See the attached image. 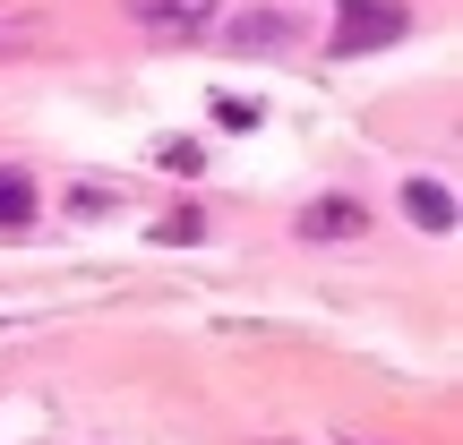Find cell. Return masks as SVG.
I'll list each match as a JSON object with an SVG mask.
<instances>
[{
    "instance_id": "5b68a950",
    "label": "cell",
    "mask_w": 463,
    "mask_h": 445,
    "mask_svg": "<svg viewBox=\"0 0 463 445\" xmlns=\"http://www.w3.org/2000/svg\"><path fill=\"white\" fill-rule=\"evenodd\" d=\"M403 215H412L420 231H455V198L438 181H403Z\"/></svg>"
},
{
    "instance_id": "6da1fadb",
    "label": "cell",
    "mask_w": 463,
    "mask_h": 445,
    "mask_svg": "<svg viewBox=\"0 0 463 445\" xmlns=\"http://www.w3.org/2000/svg\"><path fill=\"white\" fill-rule=\"evenodd\" d=\"M412 17L395 0H344V26H335V51H378V43H403Z\"/></svg>"
},
{
    "instance_id": "277c9868",
    "label": "cell",
    "mask_w": 463,
    "mask_h": 445,
    "mask_svg": "<svg viewBox=\"0 0 463 445\" xmlns=\"http://www.w3.org/2000/svg\"><path fill=\"white\" fill-rule=\"evenodd\" d=\"M369 215H361V198H317L309 215H300V240H352Z\"/></svg>"
},
{
    "instance_id": "ba28073f",
    "label": "cell",
    "mask_w": 463,
    "mask_h": 445,
    "mask_svg": "<svg viewBox=\"0 0 463 445\" xmlns=\"http://www.w3.org/2000/svg\"><path fill=\"white\" fill-rule=\"evenodd\" d=\"M155 240H172V248H189V240H206V215H172Z\"/></svg>"
},
{
    "instance_id": "8992f818",
    "label": "cell",
    "mask_w": 463,
    "mask_h": 445,
    "mask_svg": "<svg viewBox=\"0 0 463 445\" xmlns=\"http://www.w3.org/2000/svg\"><path fill=\"white\" fill-rule=\"evenodd\" d=\"M34 223V181L17 163H0V231H26Z\"/></svg>"
},
{
    "instance_id": "3957f363",
    "label": "cell",
    "mask_w": 463,
    "mask_h": 445,
    "mask_svg": "<svg viewBox=\"0 0 463 445\" xmlns=\"http://www.w3.org/2000/svg\"><path fill=\"white\" fill-rule=\"evenodd\" d=\"M283 43H292V17H275V9H249V17H232V26H223V51H241V60L283 51Z\"/></svg>"
},
{
    "instance_id": "52a82bcc",
    "label": "cell",
    "mask_w": 463,
    "mask_h": 445,
    "mask_svg": "<svg viewBox=\"0 0 463 445\" xmlns=\"http://www.w3.org/2000/svg\"><path fill=\"white\" fill-rule=\"evenodd\" d=\"M155 163H164V172H181V181H189V172H198V163H206V154H198V146H189V137H164V146H155Z\"/></svg>"
},
{
    "instance_id": "7a4b0ae2",
    "label": "cell",
    "mask_w": 463,
    "mask_h": 445,
    "mask_svg": "<svg viewBox=\"0 0 463 445\" xmlns=\"http://www.w3.org/2000/svg\"><path fill=\"white\" fill-rule=\"evenodd\" d=\"M129 17L155 26V34H198V26L223 17V0H129Z\"/></svg>"
}]
</instances>
